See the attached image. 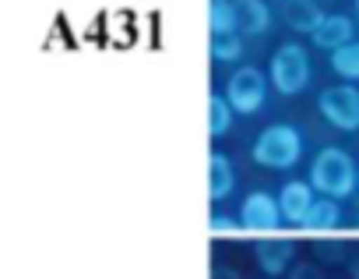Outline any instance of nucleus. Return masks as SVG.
<instances>
[{"instance_id":"20","label":"nucleus","mask_w":359,"mask_h":279,"mask_svg":"<svg viewBox=\"0 0 359 279\" xmlns=\"http://www.w3.org/2000/svg\"><path fill=\"white\" fill-rule=\"evenodd\" d=\"M289 279H324V272L317 265H310V261H296L289 268Z\"/></svg>"},{"instance_id":"10","label":"nucleus","mask_w":359,"mask_h":279,"mask_svg":"<svg viewBox=\"0 0 359 279\" xmlns=\"http://www.w3.org/2000/svg\"><path fill=\"white\" fill-rule=\"evenodd\" d=\"M236 8V25H240V36L254 39V36H264L271 29V11H268V0H233Z\"/></svg>"},{"instance_id":"1","label":"nucleus","mask_w":359,"mask_h":279,"mask_svg":"<svg viewBox=\"0 0 359 279\" xmlns=\"http://www.w3.org/2000/svg\"><path fill=\"white\" fill-rule=\"evenodd\" d=\"M310 184H313V191L317 195H324V198H348L355 188H359V167L352 163V156L345 153V149H334V145H327V149H320L317 156H313V163H310Z\"/></svg>"},{"instance_id":"17","label":"nucleus","mask_w":359,"mask_h":279,"mask_svg":"<svg viewBox=\"0 0 359 279\" xmlns=\"http://www.w3.org/2000/svg\"><path fill=\"white\" fill-rule=\"evenodd\" d=\"M240 57H243V36L212 39V60H215V64H236Z\"/></svg>"},{"instance_id":"14","label":"nucleus","mask_w":359,"mask_h":279,"mask_svg":"<svg viewBox=\"0 0 359 279\" xmlns=\"http://www.w3.org/2000/svg\"><path fill=\"white\" fill-rule=\"evenodd\" d=\"M208 25H212V39H222V36H240L233 0H212V8H208Z\"/></svg>"},{"instance_id":"4","label":"nucleus","mask_w":359,"mask_h":279,"mask_svg":"<svg viewBox=\"0 0 359 279\" xmlns=\"http://www.w3.org/2000/svg\"><path fill=\"white\" fill-rule=\"evenodd\" d=\"M268 85L271 78L264 71H257L254 64H243L229 74V85H226V99L233 103L236 113H257L268 99Z\"/></svg>"},{"instance_id":"13","label":"nucleus","mask_w":359,"mask_h":279,"mask_svg":"<svg viewBox=\"0 0 359 279\" xmlns=\"http://www.w3.org/2000/svg\"><path fill=\"white\" fill-rule=\"evenodd\" d=\"M338 223H341V209H338V202H334V198H317V202L310 205V212H306V219H303L299 226H303L306 233L320 237V233L338 230Z\"/></svg>"},{"instance_id":"6","label":"nucleus","mask_w":359,"mask_h":279,"mask_svg":"<svg viewBox=\"0 0 359 279\" xmlns=\"http://www.w3.org/2000/svg\"><path fill=\"white\" fill-rule=\"evenodd\" d=\"M240 226L243 233H254V237H271L282 223V209H278V195H268V191H250L243 202H240Z\"/></svg>"},{"instance_id":"9","label":"nucleus","mask_w":359,"mask_h":279,"mask_svg":"<svg viewBox=\"0 0 359 279\" xmlns=\"http://www.w3.org/2000/svg\"><path fill=\"white\" fill-rule=\"evenodd\" d=\"M310 39H313V46L334 53V50H341V46H348V43L355 39V25H352L348 15H327Z\"/></svg>"},{"instance_id":"11","label":"nucleus","mask_w":359,"mask_h":279,"mask_svg":"<svg viewBox=\"0 0 359 279\" xmlns=\"http://www.w3.org/2000/svg\"><path fill=\"white\" fill-rule=\"evenodd\" d=\"M282 18H285V25H289L292 32L313 36L327 15L313 4V0H289V4H282Z\"/></svg>"},{"instance_id":"22","label":"nucleus","mask_w":359,"mask_h":279,"mask_svg":"<svg viewBox=\"0 0 359 279\" xmlns=\"http://www.w3.org/2000/svg\"><path fill=\"white\" fill-rule=\"evenodd\" d=\"M348 275H352V279H359V258H352V261H348Z\"/></svg>"},{"instance_id":"7","label":"nucleus","mask_w":359,"mask_h":279,"mask_svg":"<svg viewBox=\"0 0 359 279\" xmlns=\"http://www.w3.org/2000/svg\"><path fill=\"white\" fill-rule=\"evenodd\" d=\"M254 258H257V265H261L264 275H282V272H289L296 265L292 261L296 258V244L289 237H257Z\"/></svg>"},{"instance_id":"21","label":"nucleus","mask_w":359,"mask_h":279,"mask_svg":"<svg viewBox=\"0 0 359 279\" xmlns=\"http://www.w3.org/2000/svg\"><path fill=\"white\" fill-rule=\"evenodd\" d=\"M212 275H215V279H240V275H236V268H215Z\"/></svg>"},{"instance_id":"15","label":"nucleus","mask_w":359,"mask_h":279,"mask_svg":"<svg viewBox=\"0 0 359 279\" xmlns=\"http://www.w3.org/2000/svg\"><path fill=\"white\" fill-rule=\"evenodd\" d=\"M233 103L226 99V96H219V92H212L208 96V131L219 138V134H226L229 127H233Z\"/></svg>"},{"instance_id":"18","label":"nucleus","mask_w":359,"mask_h":279,"mask_svg":"<svg viewBox=\"0 0 359 279\" xmlns=\"http://www.w3.org/2000/svg\"><path fill=\"white\" fill-rule=\"evenodd\" d=\"M208 230H212L215 237H222V233H226V237H233V233H236V230H243V226H240V219H233V216H219V212H215V216L208 219Z\"/></svg>"},{"instance_id":"23","label":"nucleus","mask_w":359,"mask_h":279,"mask_svg":"<svg viewBox=\"0 0 359 279\" xmlns=\"http://www.w3.org/2000/svg\"><path fill=\"white\" fill-rule=\"evenodd\" d=\"M352 4H355V18H359V0H352Z\"/></svg>"},{"instance_id":"3","label":"nucleus","mask_w":359,"mask_h":279,"mask_svg":"<svg viewBox=\"0 0 359 279\" xmlns=\"http://www.w3.org/2000/svg\"><path fill=\"white\" fill-rule=\"evenodd\" d=\"M310 53L299 46V43H282L275 53H271V64H268V78L275 85L278 96H299L306 85H310Z\"/></svg>"},{"instance_id":"19","label":"nucleus","mask_w":359,"mask_h":279,"mask_svg":"<svg viewBox=\"0 0 359 279\" xmlns=\"http://www.w3.org/2000/svg\"><path fill=\"white\" fill-rule=\"evenodd\" d=\"M317 258L320 261H341L345 258V244L341 240H320L317 244Z\"/></svg>"},{"instance_id":"12","label":"nucleus","mask_w":359,"mask_h":279,"mask_svg":"<svg viewBox=\"0 0 359 279\" xmlns=\"http://www.w3.org/2000/svg\"><path fill=\"white\" fill-rule=\"evenodd\" d=\"M236 188V170H233V160L222 156V153H212L208 156V198L212 202H222L229 198Z\"/></svg>"},{"instance_id":"16","label":"nucleus","mask_w":359,"mask_h":279,"mask_svg":"<svg viewBox=\"0 0 359 279\" xmlns=\"http://www.w3.org/2000/svg\"><path fill=\"white\" fill-rule=\"evenodd\" d=\"M331 71L345 82H359V39H352L348 46L331 53Z\"/></svg>"},{"instance_id":"5","label":"nucleus","mask_w":359,"mask_h":279,"mask_svg":"<svg viewBox=\"0 0 359 279\" xmlns=\"http://www.w3.org/2000/svg\"><path fill=\"white\" fill-rule=\"evenodd\" d=\"M320 117L338 131H359V89L355 85H331L317 96Z\"/></svg>"},{"instance_id":"2","label":"nucleus","mask_w":359,"mask_h":279,"mask_svg":"<svg viewBox=\"0 0 359 279\" xmlns=\"http://www.w3.org/2000/svg\"><path fill=\"white\" fill-rule=\"evenodd\" d=\"M250 160L264 170H292L303 160V134L292 124H271L257 134Z\"/></svg>"},{"instance_id":"24","label":"nucleus","mask_w":359,"mask_h":279,"mask_svg":"<svg viewBox=\"0 0 359 279\" xmlns=\"http://www.w3.org/2000/svg\"><path fill=\"white\" fill-rule=\"evenodd\" d=\"M275 4H289V0H275Z\"/></svg>"},{"instance_id":"8","label":"nucleus","mask_w":359,"mask_h":279,"mask_svg":"<svg viewBox=\"0 0 359 279\" xmlns=\"http://www.w3.org/2000/svg\"><path fill=\"white\" fill-rule=\"evenodd\" d=\"M313 195H317V191H313L310 181H289V184H282V191H278L282 219H285V223H303L306 212H310V205L317 202Z\"/></svg>"}]
</instances>
